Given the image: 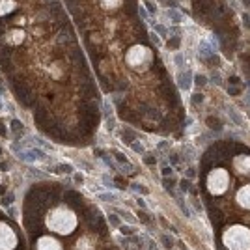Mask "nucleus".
I'll list each match as a JSON object with an SVG mask.
<instances>
[{
    "mask_svg": "<svg viewBox=\"0 0 250 250\" xmlns=\"http://www.w3.org/2000/svg\"><path fill=\"white\" fill-rule=\"evenodd\" d=\"M230 82H232V84H237L239 79H237V77H232V79H230Z\"/></svg>",
    "mask_w": 250,
    "mask_h": 250,
    "instance_id": "30",
    "label": "nucleus"
},
{
    "mask_svg": "<svg viewBox=\"0 0 250 250\" xmlns=\"http://www.w3.org/2000/svg\"><path fill=\"white\" fill-rule=\"evenodd\" d=\"M228 183H230V176L224 168H215L207 177V189L211 194H222L228 189Z\"/></svg>",
    "mask_w": 250,
    "mask_h": 250,
    "instance_id": "3",
    "label": "nucleus"
},
{
    "mask_svg": "<svg viewBox=\"0 0 250 250\" xmlns=\"http://www.w3.org/2000/svg\"><path fill=\"white\" fill-rule=\"evenodd\" d=\"M11 202H13V194H8V196H4V200H2L4 205H10Z\"/></svg>",
    "mask_w": 250,
    "mask_h": 250,
    "instance_id": "20",
    "label": "nucleus"
},
{
    "mask_svg": "<svg viewBox=\"0 0 250 250\" xmlns=\"http://www.w3.org/2000/svg\"><path fill=\"white\" fill-rule=\"evenodd\" d=\"M179 86H181L183 90H189L190 88V73L189 71H185L179 75Z\"/></svg>",
    "mask_w": 250,
    "mask_h": 250,
    "instance_id": "9",
    "label": "nucleus"
},
{
    "mask_svg": "<svg viewBox=\"0 0 250 250\" xmlns=\"http://www.w3.org/2000/svg\"><path fill=\"white\" fill-rule=\"evenodd\" d=\"M144 4H146V6H148V10H149L151 13H153V11H155V6H153V4H151V2H149V0H144Z\"/></svg>",
    "mask_w": 250,
    "mask_h": 250,
    "instance_id": "24",
    "label": "nucleus"
},
{
    "mask_svg": "<svg viewBox=\"0 0 250 250\" xmlns=\"http://www.w3.org/2000/svg\"><path fill=\"white\" fill-rule=\"evenodd\" d=\"M138 205H140V207H148V205H146V202H144V200H138Z\"/></svg>",
    "mask_w": 250,
    "mask_h": 250,
    "instance_id": "31",
    "label": "nucleus"
},
{
    "mask_svg": "<svg viewBox=\"0 0 250 250\" xmlns=\"http://www.w3.org/2000/svg\"><path fill=\"white\" fill-rule=\"evenodd\" d=\"M52 172H58V174H71V172H73V166H71V164H60V166H56Z\"/></svg>",
    "mask_w": 250,
    "mask_h": 250,
    "instance_id": "11",
    "label": "nucleus"
},
{
    "mask_svg": "<svg viewBox=\"0 0 250 250\" xmlns=\"http://www.w3.org/2000/svg\"><path fill=\"white\" fill-rule=\"evenodd\" d=\"M179 45H181V38L179 36H174L168 39V49H179Z\"/></svg>",
    "mask_w": 250,
    "mask_h": 250,
    "instance_id": "12",
    "label": "nucleus"
},
{
    "mask_svg": "<svg viewBox=\"0 0 250 250\" xmlns=\"http://www.w3.org/2000/svg\"><path fill=\"white\" fill-rule=\"evenodd\" d=\"M133 149L136 151V153H144V146L142 144H133Z\"/></svg>",
    "mask_w": 250,
    "mask_h": 250,
    "instance_id": "22",
    "label": "nucleus"
},
{
    "mask_svg": "<svg viewBox=\"0 0 250 250\" xmlns=\"http://www.w3.org/2000/svg\"><path fill=\"white\" fill-rule=\"evenodd\" d=\"M99 198L103 200V202H116V194H112V192H103V194H99Z\"/></svg>",
    "mask_w": 250,
    "mask_h": 250,
    "instance_id": "14",
    "label": "nucleus"
},
{
    "mask_svg": "<svg viewBox=\"0 0 250 250\" xmlns=\"http://www.w3.org/2000/svg\"><path fill=\"white\" fill-rule=\"evenodd\" d=\"M237 202L243 207L250 209V185H245L243 189H239V192H237Z\"/></svg>",
    "mask_w": 250,
    "mask_h": 250,
    "instance_id": "8",
    "label": "nucleus"
},
{
    "mask_svg": "<svg viewBox=\"0 0 250 250\" xmlns=\"http://www.w3.org/2000/svg\"><path fill=\"white\" fill-rule=\"evenodd\" d=\"M168 174H172V168H170V166H164V168H162V176H168Z\"/></svg>",
    "mask_w": 250,
    "mask_h": 250,
    "instance_id": "26",
    "label": "nucleus"
},
{
    "mask_svg": "<svg viewBox=\"0 0 250 250\" xmlns=\"http://www.w3.org/2000/svg\"><path fill=\"white\" fill-rule=\"evenodd\" d=\"M101 6H105V8H114V6H118L121 2V0H99Z\"/></svg>",
    "mask_w": 250,
    "mask_h": 250,
    "instance_id": "16",
    "label": "nucleus"
},
{
    "mask_svg": "<svg viewBox=\"0 0 250 250\" xmlns=\"http://www.w3.org/2000/svg\"><path fill=\"white\" fill-rule=\"evenodd\" d=\"M168 17H170L172 23H176V24L181 23V15H179V13H177L176 10H168Z\"/></svg>",
    "mask_w": 250,
    "mask_h": 250,
    "instance_id": "13",
    "label": "nucleus"
},
{
    "mask_svg": "<svg viewBox=\"0 0 250 250\" xmlns=\"http://www.w3.org/2000/svg\"><path fill=\"white\" fill-rule=\"evenodd\" d=\"M207 123H209V127H211V129H217V131L222 129V125H220V121L217 120V118H209V120H207Z\"/></svg>",
    "mask_w": 250,
    "mask_h": 250,
    "instance_id": "15",
    "label": "nucleus"
},
{
    "mask_svg": "<svg viewBox=\"0 0 250 250\" xmlns=\"http://www.w3.org/2000/svg\"><path fill=\"white\" fill-rule=\"evenodd\" d=\"M224 245L228 250H250V230L245 226L228 228L224 233Z\"/></svg>",
    "mask_w": 250,
    "mask_h": 250,
    "instance_id": "2",
    "label": "nucleus"
},
{
    "mask_svg": "<svg viewBox=\"0 0 250 250\" xmlns=\"http://www.w3.org/2000/svg\"><path fill=\"white\" fill-rule=\"evenodd\" d=\"M11 131H13V133H15V136L19 138L21 135H23V123H21L19 120H13V121H11Z\"/></svg>",
    "mask_w": 250,
    "mask_h": 250,
    "instance_id": "10",
    "label": "nucleus"
},
{
    "mask_svg": "<svg viewBox=\"0 0 250 250\" xmlns=\"http://www.w3.org/2000/svg\"><path fill=\"white\" fill-rule=\"evenodd\" d=\"M2 125H4V123H0V136H6V135H8V131H6Z\"/></svg>",
    "mask_w": 250,
    "mask_h": 250,
    "instance_id": "28",
    "label": "nucleus"
},
{
    "mask_svg": "<svg viewBox=\"0 0 250 250\" xmlns=\"http://www.w3.org/2000/svg\"><path fill=\"white\" fill-rule=\"evenodd\" d=\"M189 185H190V183L187 181V179H183V181H181V189H183V190H187V189H189Z\"/></svg>",
    "mask_w": 250,
    "mask_h": 250,
    "instance_id": "27",
    "label": "nucleus"
},
{
    "mask_svg": "<svg viewBox=\"0 0 250 250\" xmlns=\"http://www.w3.org/2000/svg\"><path fill=\"white\" fill-rule=\"evenodd\" d=\"M114 155H116V159H118V161H120V162H125V161H127V159H125V157H123L121 153H118V151H116Z\"/></svg>",
    "mask_w": 250,
    "mask_h": 250,
    "instance_id": "25",
    "label": "nucleus"
},
{
    "mask_svg": "<svg viewBox=\"0 0 250 250\" xmlns=\"http://www.w3.org/2000/svg\"><path fill=\"white\" fill-rule=\"evenodd\" d=\"M47 226H49V230L65 235V233H71L75 230L77 217H75V213L71 209H67V207H56V209H52L49 213Z\"/></svg>",
    "mask_w": 250,
    "mask_h": 250,
    "instance_id": "1",
    "label": "nucleus"
},
{
    "mask_svg": "<svg viewBox=\"0 0 250 250\" xmlns=\"http://www.w3.org/2000/svg\"><path fill=\"white\" fill-rule=\"evenodd\" d=\"M19 159L24 162H39V161H45L47 155L43 153V149H26V151H19Z\"/></svg>",
    "mask_w": 250,
    "mask_h": 250,
    "instance_id": "6",
    "label": "nucleus"
},
{
    "mask_svg": "<svg viewBox=\"0 0 250 250\" xmlns=\"http://www.w3.org/2000/svg\"><path fill=\"white\" fill-rule=\"evenodd\" d=\"M0 153H2V148H0Z\"/></svg>",
    "mask_w": 250,
    "mask_h": 250,
    "instance_id": "33",
    "label": "nucleus"
},
{
    "mask_svg": "<svg viewBox=\"0 0 250 250\" xmlns=\"http://www.w3.org/2000/svg\"><path fill=\"white\" fill-rule=\"evenodd\" d=\"M155 32H159L162 38L166 36V34H168V32H166V28H164V26H161V24H155Z\"/></svg>",
    "mask_w": 250,
    "mask_h": 250,
    "instance_id": "19",
    "label": "nucleus"
},
{
    "mask_svg": "<svg viewBox=\"0 0 250 250\" xmlns=\"http://www.w3.org/2000/svg\"><path fill=\"white\" fill-rule=\"evenodd\" d=\"M75 181H77V183H82L84 179H82V176H80V174H77V176H75Z\"/></svg>",
    "mask_w": 250,
    "mask_h": 250,
    "instance_id": "29",
    "label": "nucleus"
},
{
    "mask_svg": "<svg viewBox=\"0 0 250 250\" xmlns=\"http://www.w3.org/2000/svg\"><path fill=\"white\" fill-rule=\"evenodd\" d=\"M0 108H2V103H0Z\"/></svg>",
    "mask_w": 250,
    "mask_h": 250,
    "instance_id": "32",
    "label": "nucleus"
},
{
    "mask_svg": "<svg viewBox=\"0 0 250 250\" xmlns=\"http://www.w3.org/2000/svg\"><path fill=\"white\" fill-rule=\"evenodd\" d=\"M162 243H164V246H166V248H170V246L174 245V239L168 237V235H162Z\"/></svg>",
    "mask_w": 250,
    "mask_h": 250,
    "instance_id": "17",
    "label": "nucleus"
},
{
    "mask_svg": "<svg viewBox=\"0 0 250 250\" xmlns=\"http://www.w3.org/2000/svg\"><path fill=\"white\" fill-rule=\"evenodd\" d=\"M127 64L131 67H138V65H146L151 62V52H149V47H133L131 51L127 52Z\"/></svg>",
    "mask_w": 250,
    "mask_h": 250,
    "instance_id": "4",
    "label": "nucleus"
},
{
    "mask_svg": "<svg viewBox=\"0 0 250 250\" xmlns=\"http://www.w3.org/2000/svg\"><path fill=\"white\" fill-rule=\"evenodd\" d=\"M17 245V235L8 224L0 222V250H13Z\"/></svg>",
    "mask_w": 250,
    "mask_h": 250,
    "instance_id": "5",
    "label": "nucleus"
},
{
    "mask_svg": "<svg viewBox=\"0 0 250 250\" xmlns=\"http://www.w3.org/2000/svg\"><path fill=\"white\" fill-rule=\"evenodd\" d=\"M38 250H62V245H60L56 239L45 235V237H41L38 241Z\"/></svg>",
    "mask_w": 250,
    "mask_h": 250,
    "instance_id": "7",
    "label": "nucleus"
},
{
    "mask_svg": "<svg viewBox=\"0 0 250 250\" xmlns=\"http://www.w3.org/2000/svg\"><path fill=\"white\" fill-rule=\"evenodd\" d=\"M155 161H157L155 157H144V162L146 164H155Z\"/></svg>",
    "mask_w": 250,
    "mask_h": 250,
    "instance_id": "23",
    "label": "nucleus"
},
{
    "mask_svg": "<svg viewBox=\"0 0 250 250\" xmlns=\"http://www.w3.org/2000/svg\"><path fill=\"white\" fill-rule=\"evenodd\" d=\"M121 233H127V235H131V233H135V230L131 226H121Z\"/></svg>",
    "mask_w": 250,
    "mask_h": 250,
    "instance_id": "21",
    "label": "nucleus"
},
{
    "mask_svg": "<svg viewBox=\"0 0 250 250\" xmlns=\"http://www.w3.org/2000/svg\"><path fill=\"white\" fill-rule=\"evenodd\" d=\"M194 80H196V84H198V86H204L205 82H207L204 75H196V77H194Z\"/></svg>",
    "mask_w": 250,
    "mask_h": 250,
    "instance_id": "18",
    "label": "nucleus"
}]
</instances>
